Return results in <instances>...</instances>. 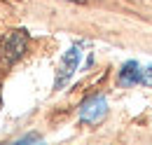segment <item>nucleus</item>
<instances>
[{
    "instance_id": "423d86ee",
    "label": "nucleus",
    "mask_w": 152,
    "mask_h": 145,
    "mask_svg": "<svg viewBox=\"0 0 152 145\" xmlns=\"http://www.w3.org/2000/svg\"><path fill=\"white\" fill-rule=\"evenodd\" d=\"M28 141H40V136H26V138H21V143H28Z\"/></svg>"
},
{
    "instance_id": "f257e3e1",
    "label": "nucleus",
    "mask_w": 152,
    "mask_h": 145,
    "mask_svg": "<svg viewBox=\"0 0 152 145\" xmlns=\"http://www.w3.org/2000/svg\"><path fill=\"white\" fill-rule=\"evenodd\" d=\"M108 115V101L103 96H91L80 105V119L84 124H101Z\"/></svg>"
},
{
    "instance_id": "39448f33",
    "label": "nucleus",
    "mask_w": 152,
    "mask_h": 145,
    "mask_svg": "<svg viewBox=\"0 0 152 145\" xmlns=\"http://www.w3.org/2000/svg\"><path fill=\"white\" fill-rule=\"evenodd\" d=\"M143 82H145L148 87H152V68H148V70H143Z\"/></svg>"
},
{
    "instance_id": "f03ea898",
    "label": "nucleus",
    "mask_w": 152,
    "mask_h": 145,
    "mask_svg": "<svg viewBox=\"0 0 152 145\" xmlns=\"http://www.w3.org/2000/svg\"><path fill=\"white\" fill-rule=\"evenodd\" d=\"M26 47H28V35L23 31H12L10 35L5 37L2 42V56L7 63H17L21 56L26 54Z\"/></svg>"
},
{
    "instance_id": "7ed1b4c3",
    "label": "nucleus",
    "mask_w": 152,
    "mask_h": 145,
    "mask_svg": "<svg viewBox=\"0 0 152 145\" xmlns=\"http://www.w3.org/2000/svg\"><path fill=\"white\" fill-rule=\"evenodd\" d=\"M77 61H80V49L77 47H70L66 56H63V61H61V66H58V72H56V82H54V87L61 89L68 80H70V75L75 72L77 68Z\"/></svg>"
},
{
    "instance_id": "20e7f679",
    "label": "nucleus",
    "mask_w": 152,
    "mask_h": 145,
    "mask_svg": "<svg viewBox=\"0 0 152 145\" xmlns=\"http://www.w3.org/2000/svg\"><path fill=\"white\" fill-rule=\"evenodd\" d=\"M138 82H143V68H140L136 61L124 63L122 70H119V84L131 87V84H138Z\"/></svg>"
}]
</instances>
